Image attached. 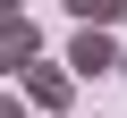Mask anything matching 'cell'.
Segmentation results:
<instances>
[{
	"label": "cell",
	"instance_id": "1",
	"mask_svg": "<svg viewBox=\"0 0 127 118\" xmlns=\"http://www.w3.org/2000/svg\"><path fill=\"white\" fill-rule=\"evenodd\" d=\"M17 101H26V110H42V118H68L76 76L59 68V59H34V68H17Z\"/></svg>",
	"mask_w": 127,
	"mask_h": 118
},
{
	"label": "cell",
	"instance_id": "2",
	"mask_svg": "<svg viewBox=\"0 0 127 118\" xmlns=\"http://www.w3.org/2000/svg\"><path fill=\"white\" fill-rule=\"evenodd\" d=\"M68 76H110L119 68V42H110V25H76V42H68V59H59Z\"/></svg>",
	"mask_w": 127,
	"mask_h": 118
},
{
	"label": "cell",
	"instance_id": "3",
	"mask_svg": "<svg viewBox=\"0 0 127 118\" xmlns=\"http://www.w3.org/2000/svg\"><path fill=\"white\" fill-rule=\"evenodd\" d=\"M42 59V25L17 9V17H0V76H17V68H34Z\"/></svg>",
	"mask_w": 127,
	"mask_h": 118
},
{
	"label": "cell",
	"instance_id": "4",
	"mask_svg": "<svg viewBox=\"0 0 127 118\" xmlns=\"http://www.w3.org/2000/svg\"><path fill=\"white\" fill-rule=\"evenodd\" d=\"M68 17H76V25H119L127 0H68Z\"/></svg>",
	"mask_w": 127,
	"mask_h": 118
},
{
	"label": "cell",
	"instance_id": "5",
	"mask_svg": "<svg viewBox=\"0 0 127 118\" xmlns=\"http://www.w3.org/2000/svg\"><path fill=\"white\" fill-rule=\"evenodd\" d=\"M0 118H34V110H26V101H17V93H0Z\"/></svg>",
	"mask_w": 127,
	"mask_h": 118
},
{
	"label": "cell",
	"instance_id": "6",
	"mask_svg": "<svg viewBox=\"0 0 127 118\" xmlns=\"http://www.w3.org/2000/svg\"><path fill=\"white\" fill-rule=\"evenodd\" d=\"M17 9H26V0H0V17H17Z\"/></svg>",
	"mask_w": 127,
	"mask_h": 118
},
{
	"label": "cell",
	"instance_id": "7",
	"mask_svg": "<svg viewBox=\"0 0 127 118\" xmlns=\"http://www.w3.org/2000/svg\"><path fill=\"white\" fill-rule=\"evenodd\" d=\"M110 76H127V51H119V68H110Z\"/></svg>",
	"mask_w": 127,
	"mask_h": 118
}]
</instances>
